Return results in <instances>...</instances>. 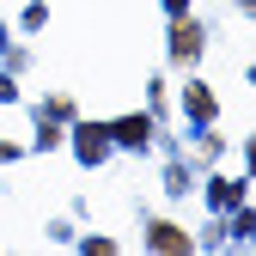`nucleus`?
<instances>
[{
    "instance_id": "obj_1",
    "label": "nucleus",
    "mask_w": 256,
    "mask_h": 256,
    "mask_svg": "<svg viewBox=\"0 0 256 256\" xmlns=\"http://www.w3.org/2000/svg\"><path fill=\"white\" fill-rule=\"evenodd\" d=\"M171 55H177V61H196V55H202V24H189V18H183V24H177V37H171Z\"/></svg>"
},
{
    "instance_id": "obj_2",
    "label": "nucleus",
    "mask_w": 256,
    "mask_h": 256,
    "mask_svg": "<svg viewBox=\"0 0 256 256\" xmlns=\"http://www.w3.org/2000/svg\"><path fill=\"white\" fill-rule=\"evenodd\" d=\"M146 244H152V250H189V238H183L177 226H152V232H146Z\"/></svg>"
},
{
    "instance_id": "obj_3",
    "label": "nucleus",
    "mask_w": 256,
    "mask_h": 256,
    "mask_svg": "<svg viewBox=\"0 0 256 256\" xmlns=\"http://www.w3.org/2000/svg\"><path fill=\"white\" fill-rule=\"evenodd\" d=\"M80 158H86V165L104 158V128H80Z\"/></svg>"
},
{
    "instance_id": "obj_4",
    "label": "nucleus",
    "mask_w": 256,
    "mask_h": 256,
    "mask_svg": "<svg viewBox=\"0 0 256 256\" xmlns=\"http://www.w3.org/2000/svg\"><path fill=\"white\" fill-rule=\"evenodd\" d=\"M189 116H202V122L214 116V92L208 86H189Z\"/></svg>"
}]
</instances>
